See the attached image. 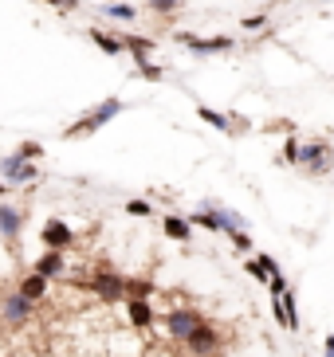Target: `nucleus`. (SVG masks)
Returning a JSON list of instances; mask_svg holds the SVG:
<instances>
[{"mask_svg":"<svg viewBox=\"0 0 334 357\" xmlns=\"http://www.w3.org/2000/svg\"><path fill=\"white\" fill-rule=\"evenodd\" d=\"M43 4H52V8H59V12H63V0H43Z\"/></svg>","mask_w":334,"mask_h":357,"instance_id":"34","label":"nucleus"},{"mask_svg":"<svg viewBox=\"0 0 334 357\" xmlns=\"http://www.w3.org/2000/svg\"><path fill=\"white\" fill-rule=\"evenodd\" d=\"M314 4H334V0H314Z\"/></svg>","mask_w":334,"mask_h":357,"instance_id":"35","label":"nucleus"},{"mask_svg":"<svg viewBox=\"0 0 334 357\" xmlns=\"http://www.w3.org/2000/svg\"><path fill=\"white\" fill-rule=\"evenodd\" d=\"M0 177L8 181V185H36L40 181V169H36V161H24L12 149L8 158H0Z\"/></svg>","mask_w":334,"mask_h":357,"instance_id":"5","label":"nucleus"},{"mask_svg":"<svg viewBox=\"0 0 334 357\" xmlns=\"http://www.w3.org/2000/svg\"><path fill=\"white\" fill-rule=\"evenodd\" d=\"M263 28H268V12H256V16H244L240 20L244 36H256V32H263Z\"/></svg>","mask_w":334,"mask_h":357,"instance_id":"25","label":"nucleus"},{"mask_svg":"<svg viewBox=\"0 0 334 357\" xmlns=\"http://www.w3.org/2000/svg\"><path fill=\"white\" fill-rule=\"evenodd\" d=\"M181 346L189 349V357H209V354H217V349H220V334L212 330L209 322H201L197 330L181 342Z\"/></svg>","mask_w":334,"mask_h":357,"instance_id":"8","label":"nucleus"},{"mask_svg":"<svg viewBox=\"0 0 334 357\" xmlns=\"http://www.w3.org/2000/svg\"><path fill=\"white\" fill-rule=\"evenodd\" d=\"M16 153H20L24 161H40L43 158V146H40V142H20V146H16Z\"/></svg>","mask_w":334,"mask_h":357,"instance_id":"27","label":"nucleus"},{"mask_svg":"<svg viewBox=\"0 0 334 357\" xmlns=\"http://www.w3.org/2000/svg\"><path fill=\"white\" fill-rule=\"evenodd\" d=\"M31 271L48 275V279H63V275H67V259H63V252H55V248H43V255L31 263Z\"/></svg>","mask_w":334,"mask_h":357,"instance_id":"12","label":"nucleus"},{"mask_svg":"<svg viewBox=\"0 0 334 357\" xmlns=\"http://www.w3.org/2000/svg\"><path fill=\"white\" fill-rule=\"evenodd\" d=\"M268 291H272V294H283V291H287V279H283V271H275L272 279H268Z\"/></svg>","mask_w":334,"mask_h":357,"instance_id":"30","label":"nucleus"},{"mask_svg":"<svg viewBox=\"0 0 334 357\" xmlns=\"http://www.w3.org/2000/svg\"><path fill=\"white\" fill-rule=\"evenodd\" d=\"M299 146H303L299 137H287V142H283V161H287V165H299Z\"/></svg>","mask_w":334,"mask_h":357,"instance_id":"28","label":"nucleus"},{"mask_svg":"<svg viewBox=\"0 0 334 357\" xmlns=\"http://www.w3.org/2000/svg\"><path fill=\"white\" fill-rule=\"evenodd\" d=\"M146 4H150V12H154V16H177L185 0H146Z\"/></svg>","mask_w":334,"mask_h":357,"instance_id":"24","label":"nucleus"},{"mask_svg":"<svg viewBox=\"0 0 334 357\" xmlns=\"http://www.w3.org/2000/svg\"><path fill=\"white\" fill-rule=\"evenodd\" d=\"M103 12L110 16V20H118V24H134L138 20V8L130 4V0H110Z\"/></svg>","mask_w":334,"mask_h":357,"instance_id":"20","label":"nucleus"},{"mask_svg":"<svg viewBox=\"0 0 334 357\" xmlns=\"http://www.w3.org/2000/svg\"><path fill=\"white\" fill-rule=\"evenodd\" d=\"M244 275H252L256 283H268V279H272V271L263 267V259H260V255H248V259H244Z\"/></svg>","mask_w":334,"mask_h":357,"instance_id":"22","label":"nucleus"},{"mask_svg":"<svg viewBox=\"0 0 334 357\" xmlns=\"http://www.w3.org/2000/svg\"><path fill=\"white\" fill-rule=\"evenodd\" d=\"M161 231H166L173 243H189V240H193V224H189L185 216H177V212H169L166 220H161Z\"/></svg>","mask_w":334,"mask_h":357,"instance_id":"14","label":"nucleus"},{"mask_svg":"<svg viewBox=\"0 0 334 357\" xmlns=\"http://www.w3.org/2000/svg\"><path fill=\"white\" fill-rule=\"evenodd\" d=\"M228 240H232V248H236V252H240V255H248L252 252V236H248V231H232V236H228Z\"/></svg>","mask_w":334,"mask_h":357,"instance_id":"29","label":"nucleus"},{"mask_svg":"<svg viewBox=\"0 0 334 357\" xmlns=\"http://www.w3.org/2000/svg\"><path fill=\"white\" fill-rule=\"evenodd\" d=\"M197 118L205 122V126L220 130V134H232V114H224V110H212V106L201 102V106H197Z\"/></svg>","mask_w":334,"mask_h":357,"instance_id":"18","label":"nucleus"},{"mask_svg":"<svg viewBox=\"0 0 334 357\" xmlns=\"http://www.w3.org/2000/svg\"><path fill=\"white\" fill-rule=\"evenodd\" d=\"M87 287H91L94 298H103V303H122L126 298V275L110 271V267H99L94 279H87Z\"/></svg>","mask_w":334,"mask_h":357,"instance_id":"4","label":"nucleus"},{"mask_svg":"<svg viewBox=\"0 0 334 357\" xmlns=\"http://www.w3.org/2000/svg\"><path fill=\"white\" fill-rule=\"evenodd\" d=\"M79 4H83V0H63V12H75Z\"/></svg>","mask_w":334,"mask_h":357,"instance_id":"32","label":"nucleus"},{"mask_svg":"<svg viewBox=\"0 0 334 357\" xmlns=\"http://www.w3.org/2000/svg\"><path fill=\"white\" fill-rule=\"evenodd\" d=\"M40 243H43V248H55V252H67V248L75 243L71 224H63L59 216H52V220H43V228H40Z\"/></svg>","mask_w":334,"mask_h":357,"instance_id":"9","label":"nucleus"},{"mask_svg":"<svg viewBox=\"0 0 334 357\" xmlns=\"http://www.w3.org/2000/svg\"><path fill=\"white\" fill-rule=\"evenodd\" d=\"M87 40H91L103 55H122V40H118L115 32H106V28H87Z\"/></svg>","mask_w":334,"mask_h":357,"instance_id":"16","label":"nucleus"},{"mask_svg":"<svg viewBox=\"0 0 334 357\" xmlns=\"http://www.w3.org/2000/svg\"><path fill=\"white\" fill-rule=\"evenodd\" d=\"M118 40H122V52L130 55V59H142V55H150V52L157 47V40H150V36H138V32H122Z\"/></svg>","mask_w":334,"mask_h":357,"instance_id":"15","label":"nucleus"},{"mask_svg":"<svg viewBox=\"0 0 334 357\" xmlns=\"http://www.w3.org/2000/svg\"><path fill=\"white\" fill-rule=\"evenodd\" d=\"M118 114H122V98L110 95V98H103L99 106H91L79 122H71V126L63 130V137H91V134H99V130H103L110 118H118Z\"/></svg>","mask_w":334,"mask_h":357,"instance_id":"1","label":"nucleus"},{"mask_svg":"<svg viewBox=\"0 0 334 357\" xmlns=\"http://www.w3.org/2000/svg\"><path fill=\"white\" fill-rule=\"evenodd\" d=\"M126 322L134 326V330H150L157 322V310L150 298H126Z\"/></svg>","mask_w":334,"mask_h":357,"instance_id":"11","label":"nucleus"},{"mask_svg":"<svg viewBox=\"0 0 334 357\" xmlns=\"http://www.w3.org/2000/svg\"><path fill=\"white\" fill-rule=\"evenodd\" d=\"M201 322H205V314H201L197 306H177V310H169V314H166V330H169L173 342H185Z\"/></svg>","mask_w":334,"mask_h":357,"instance_id":"6","label":"nucleus"},{"mask_svg":"<svg viewBox=\"0 0 334 357\" xmlns=\"http://www.w3.org/2000/svg\"><path fill=\"white\" fill-rule=\"evenodd\" d=\"M126 216H138V220H146V216H154V208H150V200L130 197V200H126Z\"/></svg>","mask_w":334,"mask_h":357,"instance_id":"26","label":"nucleus"},{"mask_svg":"<svg viewBox=\"0 0 334 357\" xmlns=\"http://www.w3.org/2000/svg\"><path fill=\"white\" fill-rule=\"evenodd\" d=\"M173 40L181 43V47H189L193 55H224L236 47V40L232 36H197V32H173Z\"/></svg>","mask_w":334,"mask_h":357,"instance_id":"3","label":"nucleus"},{"mask_svg":"<svg viewBox=\"0 0 334 357\" xmlns=\"http://www.w3.org/2000/svg\"><path fill=\"white\" fill-rule=\"evenodd\" d=\"M31 310H36V303L31 298H24L20 291L16 294H8V298H0V322L4 326H24V322H31Z\"/></svg>","mask_w":334,"mask_h":357,"instance_id":"7","label":"nucleus"},{"mask_svg":"<svg viewBox=\"0 0 334 357\" xmlns=\"http://www.w3.org/2000/svg\"><path fill=\"white\" fill-rule=\"evenodd\" d=\"M272 306H275V322L283 326V330H299V310H295V294H291V287L283 294H272Z\"/></svg>","mask_w":334,"mask_h":357,"instance_id":"10","label":"nucleus"},{"mask_svg":"<svg viewBox=\"0 0 334 357\" xmlns=\"http://www.w3.org/2000/svg\"><path fill=\"white\" fill-rule=\"evenodd\" d=\"M24 231V212L12 208V204H0V236L4 240H20Z\"/></svg>","mask_w":334,"mask_h":357,"instance_id":"13","label":"nucleus"},{"mask_svg":"<svg viewBox=\"0 0 334 357\" xmlns=\"http://www.w3.org/2000/svg\"><path fill=\"white\" fill-rule=\"evenodd\" d=\"M8 189H12V185H8V181H0V200H4V197H8Z\"/></svg>","mask_w":334,"mask_h":357,"instance_id":"33","label":"nucleus"},{"mask_svg":"<svg viewBox=\"0 0 334 357\" xmlns=\"http://www.w3.org/2000/svg\"><path fill=\"white\" fill-rule=\"evenodd\" d=\"M299 169L303 173H311V177H326L334 169V149H331V142H303L299 146Z\"/></svg>","mask_w":334,"mask_h":357,"instance_id":"2","label":"nucleus"},{"mask_svg":"<svg viewBox=\"0 0 334 357\" xmlns=\"http://www.w3.org/2000/svg\"><path fill=\"white\" fill-rule=\"evenodd\" d=\"M134 67H138V75H142L146 83H161V79H166V67H161V63H150V55L134 59Z\"/></svg>","mask_w":334,"mask_h":357,"instance_id":"21","label":"nucleus"},{"mask_svg":"<svg viewBox=\"0 0 334 357\" xmlns=\"http://www.w3.org/2000/svg\"><path fill=\"white\" fill-rule=\"evenodd\" d=\"M323 357H334V334H331V337H326V342H323Z\"/></svg>","mask_w":334,"mask_h":357,"instance_id":"31","label":"nucleus"},{"mask_svg":"<svg viewBox=\"0 0 334 357\" xmlns=\"http://www.w3.org/2000/svg\"><path fill=\"white\" fill-rule=\"evenodd\" d=\"M48 283H52L48 275L31 271V275H24V279H20V294H24V298H31V303H40L43 294H48Z\"/></svg>","mask_w":334,"mask_h":357,"instance_id":"17","label":"nucleus"},{"mask_svg":"<svg viewBox=\"0 0 334 357\" xmlns=\"http://www.w3.org/2000/svg\"><path fill=\"white\" fill-rule=\"evenodd\" d=\"M189 224H193V228H205V231H217V236H224V228H220V212H217V208L189 212Z\"/></svg>","mask_w":334,"mask_h":357,"instance_id":"19","label":"nucleus"},{"mask_svg":"<svg viewBox=\"0 0 334 357\" xmlns=\"http://www.w3.org/2000/svg\"><path fill=\"white\" fill-rule=\"evenodd\" d=\"M150 294H154V283H150V279H126V298H150Z\"/></svg>","mask_w":334,"mask_h":357,"instance_id":"23","label":"nucleus"}]
</instances>
